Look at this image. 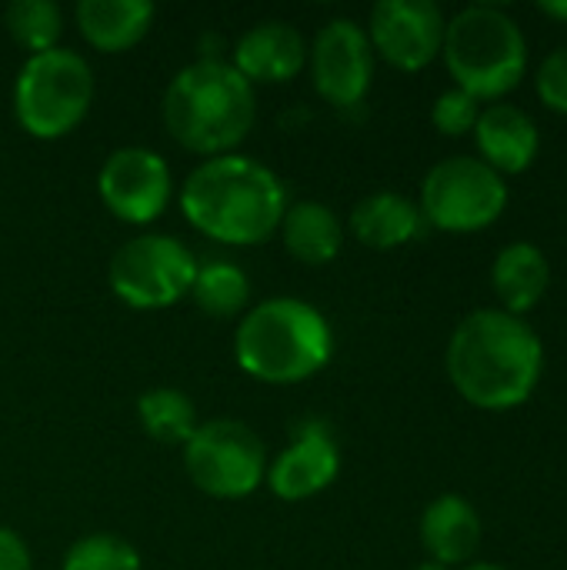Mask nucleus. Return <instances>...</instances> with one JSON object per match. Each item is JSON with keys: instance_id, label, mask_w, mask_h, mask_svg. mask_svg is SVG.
<instances>
[{"instance_id": "1", "label": "nucleus", "mask_w": 567, "mask_h": 570, "mask_svg": "<svg viewBox=\"0 0 567 570\" xmlns=\"http://www.w3.org/2000/svg\"><path fill=\"white\" fill-rule=\"evenodd\" d=\"M444 367L454 391L478 411H515L541 384L545 344L538 331L501 307H478L458 321Z\"/></svg>"}, {"instance_id": "2", "label": "nucleus", "mask_w": 567, "mask_h": 570, "mask_svg": "<svg viewBox=\"0 0 567 570\" xmlns=\"http://www.w3.org/2000/svg\"><path fill=\"white\" fill-rule=\"evenodd\" d=\"M180 210L197 234L234 247H254L281 227L287 190L267 164L244 154H221L187 174Z\"/></svg>"}, {"instance_id": "3", "label": "nucleus", "mask_w": 567, "mask_h": 570, "mask_svg": "<svg viewBox=\"0 0 567 570\" xmlns=\"http://www.w3.org/2000/svg\"><path fill=\"white\" fill-rule=\"evenodd\" d=\"M167 134L190 154L221 157L251 134L257 120V94L231 60L201 57L180 67L160 100Z\"/></svg>"}, {"instance_id": "4", "label": "nucleus", "mask_w": 567, "mask_h": 570, "mask_svg": "<svg viewBox=\"0 0 567 570\" xmlns=\"http://www.w3.org/2000/svg\"><path fill=\"white\" fill-rule=\"evenodd\" d=\"M334 331L328 317L297 297L254 304L234 331L237 367L261 384H301L328 367Z\"/></svg>"}, {"instance_id": "5", "label": "nucleus", "mask_w": 567, "mask_h": 570, "mask_svg": "<svg viewBox=\"0 0 567 570\" xmlns=\"http://www.w3.org/2000/svg\"><path fill=\"white\" fill-rule=\"evenodd\" d=\"M441 57L458 90L498 104L525 80L528 40L508 10L471 3L448 20Z\"/></svg>"}, {"instance_id": "6", "label": "nucleus", "mask_w": 567, "mask_h": 570, "mask_svg": "<svg viewBox=\"0 0 567 570\" xmlns=\"http://www.w3.org/2000/svg\"><path fill=\"white\" fill-rule=\"evenodd\" d=\"M94 70L67 47H53L23 60L13 80V117L37 140L67 137L90 110Z\"/></svg>"}, {"instance_id": "7", "label": "nucleus", "mask_w": 567, "mask_h": 570, "mask_svg": "<svg viewBox=\"0 0 567 570\" xmlns=\"http://www.w3.org/2000/svg\"><path fill=\"white\" fill-rule=\"evenodd\" d=\"M508 207V180L485 160L458 154L438 160L421 180L418 210L424 224L444 234H475L491 227Z\"/></svg>"}, {"instance_id": "8", "label": "nucleus", "mask_w": 567, "mask_h": 570, "mask_svg": "<svg viewBox=\"0 0 567 570\" xmlns=\"http://www.w3.org/2000/svg\"><path fill=\"white\" fill-rule=\"evenodd\" d=\"M184 471L207 498L241 501L264 484L267 448L244 421H204L184 444Z\"/></svg>"}, {"instance_id": "9", "label": "nucleus", "mask_w": 567, "mask_h": 570, "mask_svg": "<svg viewBox=\"0 0 567 570\" xmlns=\"http://www.w3.org/2000/svg\"><path fill=\"white\" fill-rule=\"evenodd\" d=\"M197 257L170 234H140L120 244L107 267L110 291L137 311H160L190 294Z\"/></svg>"}, {"instance_id": "10", "label": "nucleus", "mask_w": 567, "mask_h": 570, "mask_svg": "<svg viewBox=\"0 0 567 570\" xmlns=\"http://www.w3.org/2000/svg\"><path fill=\"white\" fill-rule=\"evenodd\" d=\"M314 90L334 107H358L374 80V47L351 17L328 20L307 47Z\"/></svg>"}, {"instance_id": "11", "label": "nucleus", "mask_w": 567, "mask_h": 570, "mask_svg": "<svg viewBox=\"0 0 567 570\" xmlns=\"http://www.w3.org/2000/svg\"><path fill=\"white\" fill-rule=\"evenodd\" d=\"M444 13L434 0H378L368 17V40L374 57L394 70L418 73L441 57Z\"/></svg>"}, {"instance_id": "12", "label": "nucleus", "mask_w": 567, "mask_h": 570, "mask_svg": "<svg viewBox=\"0 0 567 570\" xmlns=\"http://www.w3.org/2000/svg\"><path fill=\"white\" fill-rule=\"evenodd\" d=\"M170 167L150 147H117L97 170L100 204L124 224H150L170 200Z\"/></svg>"}, {"instance_id": "13", "label": "nucleus", "mask_w": 567, "mask_h": 570, "mask_svg": "<svg viewBox=\"0 0 567 570\" xmlns=\"http://www.w3.org/2000/svg\"><path fill=\"white\" fill-rule=\"evenodd\" d=\"M338 471H341V451L334 438L321 424H314L294 434V441L274 461H267L264 484L281 501H307L328 491Z\"/></svg>"}, {"instance_id": "14", "label": "nucleus", "mask_w": 567, "mask_h": 570, "mask_svg": "<svg viewBox=\"0 0 567 570\" xmlns=\"http://www.w3.org/2000/svg\"><path fill=\"white\" fill-rule=\"evenodd\" d=\"M307 63V43L287 20H257L234 43L231 67L247 83H287Z\"/></svg>"}, {"instance_id": "15", "label": "nucleus", "mask_w": 567, "mask_h": 570, "mask_svg": "<svg viewBox=\"0 0 567 570\" xmlns=\"http://www.w3.org/2000/svg\"><path fill=\"white\" fill-rule=\"evenodd\" d=\"M471 134L478 144V160H485L501 177L525 174L538 160V150H541V134H538L535 117L508 100L481 107Z\"/></svg>"}, {"instance_id": "16", "label": "nucleus", "mask_w": 567, "mask_h": 570, "mask_svg": "<svg viewBox=\"0 0 567 570\" xmlns=\"http://www.w3.org/2000/svg\"><path fill=\"white\" fill-rule=\"evenodd\" d=\"M418 534L428 561L444 568H461L481 548V518L468 498L441 494L424 508Z\"/></svg>"}, {"instance_id": "17", "label": "nucleus", "mask_w": 567, "mask_h": 570, "mask_svg": "<svg viewBox=\"0 0 567 570\" xmlns=\"http://www.w3.org/2000/svg\"><path fill=\"white\" fill-rule=\"evenodd\" d=\"M157 17V7L150 0H77L74 20L80 37L104 53H124L137 47L150 23Z\"/></svg>"}, {"instance_id": "18", "label": "nucleus", "mask_w": 567, "mask_h": 570, "mask_svg": "<svg viewBox=\"0 0 567 570\" xmlns=\"http://www.w3.org/2000/svg\"><path fill=\"white\" fill-rule=\"evenodd\" d=\"M491 287L501 301V311L525 317L535 311L548 287H551V261L548 254L531 240H515L498 250L491 264Z\"/></svg>"}, {"instance_id": "19", "label": "nucleus", "mask_w": 567, "mask_h": 570, "mask_svg": "<svg viewBox=\"0 0 567 570\" xmlns=\"http://www.w3.org/2000/svg\"><path fill=\"white\" fill-rule=\"evenodd\" d=\"M424 230L418 204L394 190L368 194L351 210V234L371 250H394L411 244Z\"/></svg>"}, {"instance_id": "20", "label": "nucleus", "mask_w": 567, "mask_h": 570, "mask_svg": "<svg viewBox=\"0 0 567 570\" xmlns=\"http://www.w3.org/2000/svg\"><path fill=\"white\" fill-rule=\"evenodd\" d=\"M277 230H281V240H284L287 254L294 261L307 264V267L331 264L341 254V247H344V224L321 200L287 204Z\"/></svg>"}, {"instance_id": "21", "label": "nucleus", "mask_w": 567, "mask_h": 570, "mask_svg": "<svg viewBox=\"0 0 567 570\" xmlns=\"http://www.w3.org/2000/svg\"><path fill=\"white\" fill-rule=\"evenodd\" d=\"M137 417L150 441L164 448H184L197 431V407L177 387H150L137 397Z\"/></svg>"}, {"instance_id": "22", "label": "nucleus", "mask_w": 567, "mask_h": 570, "mask_svg": "<svg viewBox=\"0 0 567 570\" xmlns=\"http://www.w3.org/2000/svg\"><path fill=\"white\" fill-rule=\"evenodd\" d=\"M190 297H194V304L207 317L227 321V317H237L247 307L251 281L231 261H207V264H197V274H194V284H190Z\"/></svg>"}, {"instance_id": "23", "label": "nucleus", "mask_w": 567, "mask_h": 570, "mask_svg": "<svg viewBox=\"0 0 567 570\" xmlns=\"http://www.w3.org/2000/svg\"><path fill=\"white\" fill-rule=\"evenodd\" d=\"M3 27L30 57L53 50L63 33V13L53 0H13L3 10Z\"/></svg>"}, {"instance_id": "24", "label": "nucleus", "mask_w": 567, "mask_h": 570, "mask_svg": "<svg viewBox=\"0 0 567 570\" xmlns=\"http://www.w3.org/2000/svg\"><path fill=\"white\" fill-rule=\"evenodd\" d=\"M63 570H140V551L120 534H87L63 554Z\"/></svg>"}, {"instance_id": "25", "label": "nucleus", "mask_w": 567, "mask_h": 570, "mask_svg": "<svg viewBox=\"0 0 567 570\" xmlns=\"http://www.w3.org/2000/svg\"><path fill=\"white\" fill-rule=\"evenodd\" d=\"M478 114H481V104H478L471 94L451 87V90H444V94L434 100V107H431V124H434L438 134H444V137H465V134L475 130Z\"/></svg>"}, {"instance_id": "26", "label": "nucleus", "mask_w": 567, "mask_h": 570, "mask_svg": "<svg viewBox=\"0 0 567 570\" xmlns=\"http://www.w3.org/2000/svg\"><path fill=\"white\" fill-rule=\"evenodd\" d=\"M535 90H538V100L567 117V47L551 50L541 67H538V77H535Z\"/></svg>"}, {"instance_id": "27", "label": "nucleus", "mask_w": 567, "mask_h": 570, "mask_svg": "<svg viewBox=\"0 0 567 570\" xmlns=\"http://www.w3.org/2000/svg\"><path fill=\"white\" fill-rule=\"evenodd\" d=\"M0 570H33L30 544L13 528H0Z\"/></svg>"}, {"instance_id": "28", "label": "nucleus", "mask_w": 567, "mask_h": 570, "mask_svg": "<svg viewBox=\"0 0 567 570\" xmlns=\"http://www.w3.org/2000/svg\"><path fill=\"white\" fill-rule=\"evenodd\" d=\"M538 10H541L545 17H551V20L567 23V0H545V3H538Z\"/></svg>"}, {"instance_id": "29", "label": "nucleus", "mask_w": 567, "mask_h": 570, "mask_svg": "<svg viewBox=\"0 0 567 570\" xmlns=\"http://www.w3.org/2000/svg\"><path fill=\"white\" fill-rule=\"evenodd\" d=\"M414 570H451V568H444V564H434V561H424V564H418Z\"/></svg>"}, {"instance_id": "30", "label": "nucleus", "mask_w": 567, "mask_h": 570, "mask_svg": "<svg viewBox=\"0 0 567 570\" xmlns=\"http://www.w3.org/2000/svg\"><path fill=\"white\" fill-rule=\"evenodd\" d=\"M461 570H505V568H498V564H468V568H461Z\"/></svg>"}]
</instances>
